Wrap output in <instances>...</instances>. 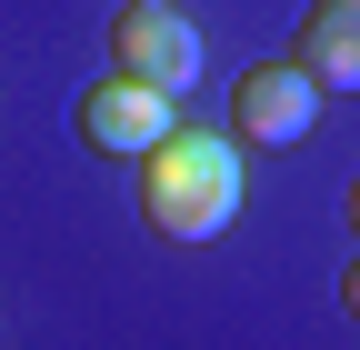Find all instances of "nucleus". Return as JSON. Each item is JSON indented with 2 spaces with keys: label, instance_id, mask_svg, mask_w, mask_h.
I'll return each instance as SVG.
<instances>
[{
  "label": "nucleus",
  "instance_id": "2",
  "mask_svg": "<svg viewBox=\"0 0 360 350\" xmlns=\"http://www.w3.org/2000/svg\"><path fill=\"white\" fill-rule=\"evenodd\" d=\"M321 80H310L290 51L281 60H250L240 80H231V141L240 150H300L310 141V120H321Z\"/></svg>",
  "mask_w": 360,
  "mask_h": 350
},
{
  "label": "nucleus",
  "instance_id": "6",
  "mask_svg": "<svg viewBox=\"0 0 360 350\" xmlns=\"http://www.w3.org/2000/svg\"><path fill=\"white\" fill-rule=\"evenodd\" d=\"M340 311L360 320V250H350V271H340Z\"/></svg>",
  "mask_w": 360,
  "mask_h": 350
},
{
  "label": "nucleus",
  "instance_id": "7",
  "mask_svg": "<svg viewBox=\"0 0 360 350\" xmlns=\"http://www.w3.org/2000/svg\"><path fill=\"white\" fill-rule=\"evenodd\" d=\"M350 231H360V181H350Z\"/></svg>",
  "mask_w": 360,
  "mask_h": 350
},
{
  "label": "nucleus",
  "instance_id": "4",
  "mask_svg": "<svg viewBox=\"0 0 360 350\" xmlns=\"http://www.w3.org/2000/svg\"><path fill=\"white\" fill-rule=\"evenodd\" d=\"M170 120H180L170 91H150V80H130V70H110V80H90V91H80V141L101 150V160H141Z\"/></svg>",
  "mask_w": 360,
  "mask_h": 350
},
{
  "label": "nucleus",
  "instance_id": "3",
  "mask_svg": "<svg viewBox=\"0 0 360 350\" xmlns=\"http://www.w3.org/2000/svg\"><path fill=\"white\" fill-rule=\"evenodd\" d=\"M110 70H130V80H150V91L180 101V91L200 80V30H191V11H180V0H120Z\"/></svg>",
  "mask_w": 360,
  "mask_h": 350
},
{
  "label": "nucleus",
  "instance_id": "1",
  "mask_svg": "<svg viewBox=\"0 0 360 350\" xmlns=\"http://www.w3.org/2000/svg\"><path fill=\"white\" fill-rule=\"evenodd\" d=\"M240 141L231 130H200V120H170L160 141L141 150V221L180 250H210L220 231L240 221Z\"/></svg>",
  "mask_w": 360,
  "mask_h": 350
},
{
  "label": "nucleus",
  "instance_id": "5",
  "mask_svg": "<svg viewBox=\"0 0 360 350\" xmlns=\"http://www.w3.org/2000/svg\"><path fill=\"white\" fill-rule=\"evenodd\" d=\"M290 60L321 80V91H360V0H310Z\"/></svg>",
  "mask_w": 360,
  "mask_h": 350
}]
</instances>
